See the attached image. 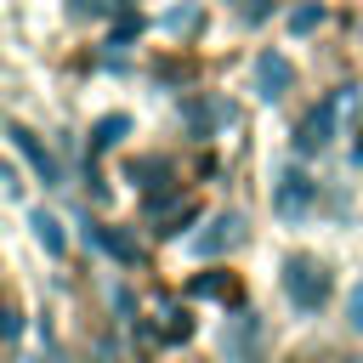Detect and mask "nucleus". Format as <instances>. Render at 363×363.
Returning a JSON list of instances; mask_svg holds the SVG:
<instances>
[{"label": "nucleus", "mask_w": 363, "mask_h": 363, "mask_svg": "<svg viewBox=\"0 0 363 363\" xmlns=\"http://www.w3.org/2000/svg\"><path fill=\"white\" fill-rule=\"evenodd\" d=\"M346 323L363 335V284H352V295H346Z\"/></svg>", "instance_id": "obj_12"}, {"label": "nucleus", "mask_w": 363, "mask_h": 363, "mask_svg": "<svg viewBox=\"0 0 363 363\" xmlns=\"http://www.w3.org/2000/svg\"><path fill=\"white\" fill-rule=\"evenodd\" d=\"M244 233H250V227H244V216H238V210H221V216L193 238V255H227V250H238V244H244Z\"/></svg>", "instance_id": "obj_4"}, {"label": "nucleus", "mask_w": 363, "mask_h": 363, "mask_svg": "<svg viewBox=\"0 0 363 363\" xmlns=\"http://www.w3.org/2000/svg\"><path fill=\"white\" fill-rule=\"evenodd\" d=\"M125 130H130V119H125V113H108V119H96V130H91V147H113Z\"/></svg>", "instance_id": "obj_9"}, {"label": "nucleus", "mask_w": 363, "mask_h": 363, "mask_svg": "<svg viewBox=\"0 0 363 363\" xmlns=\"http://www.w3.org/2000/svg\"><path fill=\"white\" fill-rule=\"evenodd\" d=\"M318 23H323V6H301V11L289 17V28H295V34H312Z\"/></svg>", "instance_id": "obj_11"}, {"label": "nucleus", "mask_w": 363, "mask_h": 363, "mask_svg": "<svg viewBox=\"0 0 363 363\" xmlns=\"http://www.w3.org/2000/svg\"><path fill=\"white\" fill-rule=\"evenodd\" d=\"M335 113H340V102H318V108L301 119V130H295V147H301V153H318V147L329 142V130H335Z\"/></svg>", "instance_id": "obj_7"}, {"label": "nucleus", "mask_w": 363, "mask_h": 363, "mask_svg": "<svg viewBox=\"0 0 363 363\" xmlns=\"http://www.w3.org/2000/svg\"><path fill=\"white\" fill-rule=\"evenodd\" d=\"M295 85V68L278 57V51H261L255 57V96H267V102H278L284 91Z\"/></svg>", "instance_id": "obj_6"}, {"label": "nucleus", "mask_w": 363, "mask_h": 363, "mask_svg": "<svg viewBox=\"0 0 363 363\" xmlns=\"http://www.w3.org/2000/svg\"><path fill=\"white\" fill-rule=\"evenodd\" d=\"M227 363H261V318L255 312H233L227 335H221Z\"/></svg>", "instance_id": "obj_3"}, {"label": "nucleus", "mask_w": 363, "mask_h": 363, "mask_svg": "<svg viewBox=\"0 0 363 363\" xmlns=\"http://www.w3.org/2000/svg\"><path fill=\"white\" fill-rule=\"evenodd\" d=\"M28 221H34V238H40V244H45L51 255H62V250H68V238H62V221H57V216H45V210H34Z\"/></svg>", "instance_id": "obj_8"}, {"label": "nucleus", "mask_w": 363, "mask_h": 363, "mask_svg": "<svg viewBox=\"0 0 363 363\" xmlns=\"http://www.w3.org/2000/svg\"><path fill=\"white\" fill-rule=\"evenodd\" d=\"M284 295L295 301V312H318V306L329 301V272H323V261L289 255V261H284Z\"/></svg>", "instance_id": "obj_1"}, {"label": "nucleus", "mask_w": 363, "mask_h": 363, "mask_svg": "<svg viewBox=\"0 0 363 363\" xmlns=\"http://www.w3.org/2000/svg\"><path fill=\"white\" fill-rule=\"evenodd\" d=\"M312 199H318V182H312L306 170L284 164V170H278V187H272V210H278L284 221H295V216L312 210Z\"/></svg>", "instance_id": "obj_2"}, {"label": "nucleus", "mask_w": 363, "mask_h": 363, "mask_svg": "<svg viewBox=\"0 0 363 363\" xmlns=\"http://www.w3.org/2000/svg\"><path fill=\"white\" fill-rule=\"evenodd\" d=\"M6 136H11V147H17V153L34 164V176H40L45 187H57V182H62V170H57L51 147H40V136H34V130H23V125H6Z\"/></svg>", "instance_id": "obj_5"}, {"label": "nucleus", "mask_w": 363, "mask_h": 363, "mask_svg": "<svg viewBox=\"0 0 363 363\" xmlns=\"http://www.w3.org/2000/svg\"><path fill=\"white\" fill-rule=\"evenodd\" d=\"M193 295H227V278L210 272V278H193Z\"/></svg>", "instance_id": "obj_13"}, {"label": "nucleus", "mask_w": 363, "mask_h": 363, "mask_svg": "<svg viewBox=\"0 0 363 363\" xmlns=\"http://www.w3.org/2000/svg\"><path fill=\"white\" fill-rule=\"evenodd\" d=\"M91 238H96L108 255H119V261H136V244H125L119 233H108V227H91Z\"/></svg>", "instance_id": "obj_10"}]
</instances>
